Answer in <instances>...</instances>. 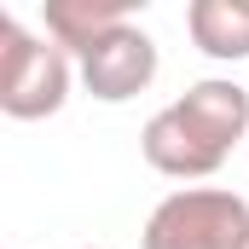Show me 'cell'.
I'll return each mask as SVG.
<instances>
[{"instance_id": "3", "label": "cell", "mask_w": 249, "mask_h": 249, "mask_svg": "<svg viewBox=\"0 0 249 249\" xmlns=\"http://www.w3.org/2000/svg\"><path fill=\"white\" fill-rule=\"evenodd\" d=\"M70 99V53L47 35H29L12 12L0 18V110L12 122L58 116Z\"/></svg>"}, {"instance_id": "1", "label": "cell", "mask_w": 249, "mask_h": 249, "mask_svg": "<svg viewBox=\"0 0 249 249\" xmlns=\"http://www.w3.org/2000/svg\"><path fill=\"white\" fill-rule=\"evenodd\" d=\"M238 139H249V87L209 75V81H191L168 110L145 122L139 151L168 180H209L220 174Z\"/></svg>"}, {"instance_id": "5", "label": "cell", "mask_w": 249, "mask_h": 249, "mask_svg": "<svg viewBox=\"0 0 249 249\" xmlns=\"http://www.w3.org/2000/svg\"><path fill=\"white\" fill-rule=\"evenodd\" d=\"M186 29L203 58H220V64L249 58V0H191Z\"/></svg>"}, {"instance_id": "6", "label": "cell", "mask_w": 249, "mask_h": 249, "mask_svg": "<svg viewBox=\"0 0 249 249\" xmlns=\"http://www.w3.org/2000/svg\"><path fill=\"white\" fill-rule=\"evenodd\" d=\"M127 0H53L47 12H41V23H47V41H58L64 53H87L93 41H105L110 29H122L127 23Z\"/></svg>"}, {"instance_id": "4", "label": "cell", "mask_w": 249, "mask_h": 249, "mask_svg": "<svg viewBox=\"0 0 249 249\" xmlns=\"http://www.w3.org/2000/svg\"><path fill=\"white\" fill-rule=\"evenodd\" d=\"M151 81H157V41H151L139 23L110 29L105 41H93V47L81 53V87H87L99 105H127V99H139Z\"/></svg>"}, {"instance_id": "2", "label": "cell", "mask_w": 249, "mask_h": 249, "mask_svg": "<svg viewBox=\"0 0 249 249\" xmlns=\"http://www.w3.org/2000/svg\"><path fill=\"white\" fill-rule=\"evenodd\" d=\"M139 249H249V203L226 186H180L151 209Z\"/></svg>"}]
</instances>
